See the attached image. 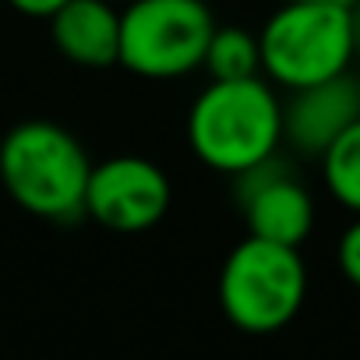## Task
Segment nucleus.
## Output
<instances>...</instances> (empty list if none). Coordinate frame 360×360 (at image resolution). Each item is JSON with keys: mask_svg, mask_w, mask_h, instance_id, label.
<instances>
[{"mask_svg": "<svg viewBox=\"0 0 360 360\" xmlns=\"http://www.w3.org/2000/svg\"><path fill=\"white\" fill-rule=\"evenodd\" d=\"M92 162L82 141L50 120H25L0 141V184L15 205L39 219L71 223L85 216Z\"/></svg>", "mask_w": 360, "mask_h": 360, "instance_id": "nucleus-1", "label": "nucleus"}, {"mask_svg": "<svg viewBox=\"0 0 360 360\" xmlns=\"http://www.w3.org/2000/svg\"><path fill=\"white\" fill-rule=\"evenodd\" d=\"M188 141L209 169L237 176L276 155L283 106L258 75L237 82L212 78L188 113Z\"/></svg>", "mask_w": 360, "mask_h": 360, "instance_id": "nucleus-2", "label": "nucleus"}, {"mask_svg": "<svg viewBox=\"0 0 360 360\" xmlns=\"http://www.w3.org/2000/svg\"><path fill=\"white\" fill-rule=\"evenodd\" d=\"M307 297V269L300 248L248 233L223 262L219 307L233 328L269 335L286 328Z\"/></svg>", "mask_w": 360, "mask_h": 360, "instance_id": "nucleus-3", "label": "nucleus"}, {"mask_svg": "<svg viewBox=\"0 0 360 360\" xmlns=\"http://www.w3.org/2000/svg\"><path fill=\"white\" fill-rule=\"evenodd\" d=\"M258 39L262 71L290 92L307 89L314 82L349 71V57L356 46L353 8L286 0L265 22Z\"/></svg>", "mask_w": 360, "mask_h": 360, "instance_id": "nucleus-4", "label": "nucleus"}, {"mask_svg": "<svg viewBox=\"0 0 360 360\" xmlns=\"http://www.w3.org/2000/svg\"><path fill=\"white\" fill-rule=\"evenodd\" d=\"M216 18L202 0H127L120 64L138 78L169 82L205 64Z\"/></svg>", "mask_w": 360, "mask_h": 360, "instance_id": "nucleus-5", "label": "nucleus"}, {"mask_svg": "<svg viewBox=\"0 0 360 360\" xmlns=\"http://www.w3.org/2000/svg\"><path fill=\"white\" fill-rule=\"evenodd\" d=\"M173 202L169 176L141 155H113L92 166L85 216L113 233H141L166 219Z\"/></svg>", "mask_w": 360, "mask_h": 360, "instance_id": "nucleus-6", "label": "nucleus"}, {"mask_svg": "<svg viewBox=\"0 0 360 360\" xmlns=\"http://www.w3.org/2000/svg\"><path fill=\"white\" fill-rule=\"evenodd\" d=\"M237 205L248 233L262 240L300 248L314 230V202L307 188L293 176V169L279 166L276 155L237 173Z\"/></svg>", "mask_w": 360, "mask_h": 360, "instance_id": "nucleus-7", "label": "nucleus"}, {"mask_svg": "<svg viewBox=\"0 0 360 360\" xmlns=\"http://www.w3.org/2000/svg\"><path fill=\"white\" fill-rule=\"evenodd\" d=\"M353 120H360V82L342 71L307 89H293V99L283 106V138L297 152L321 155Z\"/></svg>", "mask_w": 360, "mask_h": 360, "instance_id": "nucleus-8", "label": "nucleus"}, {"mask_svg": "<svg viewBox=\"0 0 360 360\" xmlns=\"http://www.w3.org/2000/svg\"><path fill=\"white\" fill-rule=\"evenodd\" d=\"M50 36L60 57L82 68L120 64V15L110 0H68L50 15Z\"/></svg>", "mask_w": 360, "mask_h": 360, "instance_id": "nucleus-9", "label": "nucleus"}, {"mask_svg": "<svg viewBox=\"0 0 360 360\" xmlns=\"http://www.w3.org/2000/svg\"><path fill=\"white\" fill-rule=\"evenodd\" d=\"M318 159L328 195L360 216V120H353Z\"/></svg>", "mask_w": 360, "mask_h": 360, "instance_id": "nucleus-10", "label": "nucleus"}, {"mask_svg": "<svg viewBox=\"0 0 360 360\" xmlns=\"http://www.w3.org/2000/svg\"><path fill=\"white\" fill-rule=\"evenodd\" d=\"M216 82H237V78H255L262 71V39L251 36L248 29L223 25L212 32L205 64H202Z\"/></svg>", "mask_w": 360, "mask_h": 360, "instance_id": "nucleus-11", "label": "nucleus"}, {"mask_svg": "<svg viewBox=\"0 0 360 360\" xmlns=\"http://www.w3.org/2000/svg\"><path fill=\"white\" fill-rule=\"evenodd\" d=\"M339 269L342 276L360 290V219L346 226V233L339 237Z\"/></svg>", "mask_w": 360, "mask_h": 360, "instance_id": "nucleus-12", "label": "nucleus"}, {"mask_svg": "<svg viewBox=\"0 0 360 360\" xmlns=\"http://www.w3.org/2000/svg\"><path fill=\"white\" fill-rule=\"evenodd\" d=\"M8 4L15 8V11H22V15H29V18H50L53 11H60L68 0H8Z\"/></svg>", "mask_w": 360, "mask_h": 360, "instance_id": "nucleus-13", "label": "nucleus"}, {"mask_svg": "<svg viewBox=\"0 0 360 360\" xmlns=\"http://www.w3.org/2000/svg\"><path fill=\"white\" fill-rule=\"evenodd\" d=\"M307 4H339V8H353L356 0H307Z\"/></svg>", "mask_w": 360, "mask_h": 360, "instance_id": "nucleus-14", "label": "nucleus"}, {"mask_svg": "<svg viewBox=\"0 0 360 360\" xmlns=\"http://www.w3.org/2000/svg\"><path fill=\"white\" fill-rule=\"evenodd\" d=\"M124 4H127V0H124Z\"/></svg>", "mask_w": 360, "mask_h": 360, "instance_id": "nucleus-15", "label": "nucleus"}]
</instances>
